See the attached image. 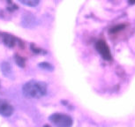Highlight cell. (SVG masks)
Masks as SVG:
<instances>
[{
    "instance_id": "obj_10",
    "label": "cell",
    "mask_w": 135,
    "mask_h": 127,
    "mask_svg": "<svg viewBox=\"0 0 135 127\" xmlns=\"http://www.w3.org/2000/svg\"><path fill=\"white\" fill-rule=\"evenodd\" d=\"M39 67L42 68L43 70H46V71H52L53 70V66L50 65V63L47 62H42L39 64Z\"/></svg>"
},
{
    "instance_id": "obj_2",
    "label": "cell",
    "mask_w": 135,
    "mask_h": 127,
    "mask_svg": "<svg viewBox=\"0 0 135 127\" xmlns=\"http://www.w3.org/2000/svg\"><path fill=\"white\" fill-rule=\"evenodd\" d=\"M49 120L53 124L60 127H70L73 125V120L70 116L65 115V114L55 113L50 116Z\"/></svg>"
},
{
    "instance_id": "obj_11",
    "label": "cell",
    "mask_w": 135,
    "mask_h": 127,
    "mask_svg": "<svg viewBox=\"0 0 135 127\" xmlns=\"http://www.w3.org/2000/svg\"><path fill=\"white\" fill-rule=\"evenodd\" d=\"M14 59H15V62L17 63V65H19L20 67H24L25 66V60H24V58H22L20 56L15 55Z\"/></svg>"
},
{
    "instance_id": "obj_9",
    "label": "cell",
    "mask_w": 135,
    "mask_h": 127,
    "mask_svg": "<svg viewBox=\"0 0 135 127\" xmlns=\"http://www.w3.org/2000/svg\"><path fill=\"white\" fill-rule=\"evenodd\" d=\"M126 27V25L124 24H119V25H117V26L113 27L112 28L110 29V33L111 34H117V33L122 31V30L124 29V27Z\"/></svg>"
},
{
    "instance_id": "obj_1",
    "label": "cell",
    "mask_w": 135,
    "mask_h": 127,
    "mask_svg": "<svg viewBox=\"0 0 135 127\" xmlns=\"http://www.w3.org/2000/svg\"><path fill=\"white\" fill-rule=\"evenodd\" d=\"M22 91L27 98L40 99L47 95V84L42 81L31 80L24 84Z\"/></svg>"
},
{
    "instance_id": "obj_4",
    "label": "cell",
    "mask_w": 135,
    "mask_h": 127,
    "mask_svg": "<svg viewBox=\"0 0 135 127\" xmlns=\"http://www.w3.org/2000/svg\"><path fill=\"white\" fill-rule=\"evenodd\" d=\"M12 113H13V108L11 104L0 99V115L4 116H10L12 115Z\"/></svg>"
},
{
    "instance_id": "obj_8",
    "label": "cell",
    "mask_w": 135,
    "mask_h": 127,
    "mask_svg": "<svg viewBox=\"0 0 135 127\" xmlns=\"http://www.w3.org/2000/svg\"><path fill=\"white\" fill-rule=\"evenodd\" d=\"M19 2H20L21 4H25V6H36L38 4H39L40 0H18Z\"/></svg>"
},
{
    "instance_id": "obj_6",
    "label": "cell",
    "mask_w": 135,
    "mask_h": 127,
    "mask_svg": "<svg viewBox=\"0 0 135 127\" xmlns=\"http://www.w3.org/2000/svg\"><path fill=\"white\" fill-rule=\"evenodd\" d=\"M1 69H2V72L4 73L6 77H12V66L9 63L7 62H4L2 63V65H1Z\"/></svg>"
},
{
    "instance_id": "obj_7",
    "label": "cell",
    "mask_w": 135,
    "mask_h": 127,
    "mask_svg": "<svg viewBox=\"0 0 135 127\" xmlns=\"http://www.w3.org/2000/svg\"><path fill=\"white\" fill-rule=\"evenodd\" d=\"M22 21H23V26L27 27H30L33 26L32 22L35 21V18L33 17L32 15H27V16L23 17Z\"/></svg>"
},
{
    "instance_id": "obj_5",
    "label": "cell",
    "mask_w": 135,
    "mask_h": 127,
    "mask_svg": "<svg viewBox=\"0 0 135 127\" xmlns=\"http://www.w3.org/2000/svg\"><path fill=\"white\" fill-rule=\"evenodd\" d=\"M1 38H2V41H3L4 44H6V46L9 48L14 47L17 43V39L12 35L3 33V34H1Z\"/></svg>"
},
{
    "instance_id": "obj_13",
    "label": "cell",
    "mask_w": 135,
    "mask_h": 127,
    "mask_svg": "<svg viewBox=\"0 0 135 127\" xmlns=\"http://www.w3.org/2000/svg\"><path fill=\"white\" fill-rule=\"evenodd\" d=\"M128 3L130 4H135V0H128Z\"/></svg>"
},
{
    "instance_id": "obj_3",
    "label": "cell",
    "mask_w": 135,
    "mask_h": 127,
    "mask_svg": "<svg viewBox=\"0 0 135 127\" xmlns=\"http://www.w3.org/2000/svg\"><path fill=\"white\" fill-rule=\"evenodd\" d=\"M95 48L97 50V51L99 52L103 58H104L105 60L110 61L112 59V56L109 50V47L108 46V44L106 43L105 41L103 40H99L96 42L95 43Z\"/></svg>"
},
{
    "instance_id": "obj_12",
    "label": "cell",
    "mask_w": 135,
    "mask_h": 127,
    "mask_svg": "<svg viewBox=\"0 0 135 127\" xmlns=\"http://www.w3.org/2000/svg\"><path fill=\"white\" fill-rule=\"evenodd\" d=\"M31 49H32L33 51L35 52V53H40V52H42V50H41L40 49H38V48H35L34 44H33L32 46H31Z\"/></svg>"
}]
</instances>
